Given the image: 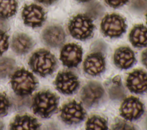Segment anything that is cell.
<instances>
[{
  "label": "cell",
  "mask_w": 147,
  "mask_h": 130,
  "mask_svg": "<svg viewBox=\"0 0 147 130\" xmlns=\"http://www.w3.org/2000/svg\"><path fill=\"white\" fill-rule=\"evenodd\" d=\"M29 64L33 72L45 77L54 72L57 62L56 58L51 52L45 49H40L33 54Z\"/></svg>",
  "instance_id": "1"
},
{
  "label": "cell",
  "mask_w": 147,
  "mask_h": 130,
  "mask_svg": "<svg viewBox=\"0 0 147 130\" xmlns=\"http://www.w3.org/2000/svg\"><path fill=\"white\" fill-rule=\"evenodd\" d=\"M126 27L125 19L115 13L105 16L100 23L103 34L110 38H117L122 36L125 32Z\"/></svg>",
  "instance_id": "5"
},
{
  "label": "cell",
  "mask_w": 147,
  "mask_h": 130,
  "mask_svg": "<svg viewBox=\"0 0 147 130\" xmlns=\"http://www.w3.org/2000/svg\"><path fill=\"white\" fill-rule=\"evenodd\" d=\"M36 1L44 5H51L55 2L57 0H36Z\"/></svg>",
  "instance_id": "28"
},
{
  "label": "cell",
  "mask_w": 147,
  "mask_h": 130,
  "mask_svg": "<svg viewBox=\"0 0 147 130\" xmlns=\"http://www.w3.org/2000/svg\"><path fill=\"white\" fill-rule=\"evenodd\" d=\"M86 117V112L82 105L75 100L64 104L60 110L61 120L68 124H78Z\"/></svg>",
  "instance_id": "6"
},
{
  "label": "cell",
  "mask_w": 147,
  "mask_h": 130,
  "mask_svg": "<svg viewBox=\"0 0 147 130\" xmlns=\"http://www.w3.org/2000/svg\"><path fill=\"white\" fill-rule=\"evenodd\" d=\"M114 129H133L134 128L131 125L126 123L125 121L118 119L112 127Z\"/></svg>",
  "instance_id": "25"
},
{
  "label": "cell",
  "mask_w": 147,
  "mask_h": 130,
  "mask_svg": "<svg viewBox=\"0 0 147 130\" xmlns=\"http://www.w3.org/2000/svg\"><path fill=\"white\" fill-rule=\"evenodd\" d=\"M86 129L89 130L107 129V121L105 119L99 116H92L87 121Z\"/></svg>",
  "instance_id": "21"
},
{
  "label": "cell",
  "mask_w": 147,
  "mask_h": 130,
  "mask_svg": "<svg viewBox=\"0 0 147 130\" xmlns=\"http://www.w3.org/2000/svg\"><path fill=\"white\" fill-rule=\"evenodd\" d=\"M128 89L135 93H142L147 90V73L141 69H137L129 74L126 78Z\"/></svg>",
  "instance_id": "12"
},
{
  "label": "cell",
  "mask_w": 147,
  "mask_h": 130,
  "mask_svg": "<svg viewBox=\"0 0 147 130\" xmlns=\"http://www.w3.org/2000/svg\"><path fill=\"white\" fill-rule=\"evenodd\" d=\"M86 73L91 76H98L105 69V61L102 54L99 52L92 53L86 58L83 64Z\"/></svg>",
  "instance_id": "13"
},
{
  "label": "cell",
  "mask_w": 147,
  "mask_h": 130,
  "mask_svg": "<svg viewBox=\"0 0 147 130\" xmlns=\"http://www.w3.org/2000/svg\"><path fill=\"white\" fill-rule=\"evenodd\" d=\"M8 36L3 31L0 30V55L5 52L9 46Z\"/></svg>",
  "instance_id": "24"
},
{
  "label": "cell",
  "mask_w": 147,
  "mask_h": 130,
  "mask_svg": "<svg viewBox=\"0 0 147 130\" xmlns=\"http://www.w3.org/2000/svg\"><path fill=\"white\" fill-rule=\"evenodd\" d=\"M16 0H0V18L7 19L15 14L17 11Z\"/></svg>",
  "instance_id": "19"
},
{
  "label": "cell",
  "mask_w": 147,
  "mask_h": 130,
  "mask_svg": "<svg viewBox=\"0 0 147 130\" xmlns=\"http://www.w3.org/2000/svg\"><path fill=\"white\" fill-rule=\"evenodd\" d=\"M15 68L16 62L12 58L7 57L0 58V78L8 77Z\"/></svg>",
  "instance_id": "20"
},
{
  "label": "cell",
  "mask_w": 147,
  "mask_h": 130,
  "mask_svg": "<svg viewBox=\"0 0 147 130\" xmlns=\"http://www.w3.org/2000/svg\"><path fill=\"white\" fill-rule=\"evenodd\" d=\"M146 23H147V13L146 14Z\"/></svg>",
  "instance_id": "30"
},
{
  "label": "cell",
  "mask_w": 147,
  "mask_h": 130,
  "mask_svg": "<svg viewBox=\"0 0 147 130\" xmlns=\"http://www.w3.org/2000/svg\"><path fill=\"white\" fill-rule=\"evenodd\" d=\"M40 124L33 117L25 115L17 116L10 124L11 129H37L40 128Z\"/></svg>",
  "instance_id": "18"
},
{
  "label": "cell",
  "mask_w": 147,
  "mask_h": 130,
  "mask_svg": "<svg viewBox=\"0 0 147 130\" xmlns=\"http://www.w3.org/2000/svg\"><path fill=\"white\" fill-rule=\"evenodd\" d=\"M144 112L143 104L135 97H129L125 99L120 107L121 116L130 121L138 119Z\"/></svg>",
  "instance_id": "8"
},
{
  "label": "cell",
  "mask_w": 147,
  "mask_h": 130,
  "mask_svg": "<svg viewBox=\"0 0 147 130\" xmlns=\"http://www.w3.org/2000/svg\"><path fill=\"white\" fill-rule=\"evenodd\" d=\"M22 17L25 25L37 27L41 26L45 20V13L43 9L36 4L25 5L22 12Z\"/></svg>",
  "instance_id": "9"
},
{
  "label": "cell",
  "mask_w": 147,
  "mask_h": 130,
  "mask_svg": "<svg viewBox=\"0 0 147 130\" xmlns=\"http://www.w3.org/2000/svg\"><path fill=\"white\" fill-rule=\"evenodd\" d=\"M11 84L16 94L26 96L34 91L36 88L37 81L31 73L24 69H20L11 77Z\"/></svg>",
  "instance_id": "4"
},
{
  "label": "cell",
  "mask_w": 147,
  "mask_h": 130,
  "mask_svg": "<svg viewBox=\"0 0 147 130\" xmlns=\"http://www.w3.org/2000/svg\"><path fill=\"white\" fill-rule=\"evenodd\" d=\"M56 88L65 94L74 93L79 86L78 77L71 72L63 71L59 72L55 79Z\"/></svg>",
  "instance_id": "7"
},
{
  "label": "cell",
  "mask_w": 147,
  "mask_h": 130,
  "mask_svg": "<svg viewBox=\"0 0 147 130\" xmlns=\"http://www.w3.org/2000/svg\"><path fill=\"white\" fill-rule=\"evenodd\" d=\"M106 3L113 8L119 7L126 4L129 0H105Z\"/></svg>",
  "instance_id": "26"
},
{
  "label": "cell",
  "mask_w": 147,
  "mask_h": 130,
  "mask_svg": "<svg viewBox=\"0 0 147 130\" xmlns=\"http://www.w3.org/2000/svg\"><path fill=\"white\" fill-rule=\"evenodd\" d=\"M59 97L49 91L38 92L34 97L32 104L33 112L43 117L48 118L56 110Z\"/></svg>",
  "instance_id": "2"
},
{
  "label": "cell",
  "mask_w": 147,
  "mask_h": 130,
  "mask_svg": "<svg viewBox=\"0 0 147 130\" xmlns=\"http://www.w3.org/2000/svg\"><path fill=\"white\" fill-rule=\"evenodd\" d=\"M135 61L134 53L129 47H120L114 53V63L120 69H126L130 68L134 64Z\"/></svg>",
  "instance_id": "15"
},
{
  "label": "cell",
  "mask_w": 147,
  "mask_h": 130,
  "mask_svg": "<svg viewBox=\"0 0 147 130\" xmlns=\"http://www.w3.org/2000/svg\"><path fill=\"white\" fill-rule=\"evenodd\" d=\"M9 107V101L5 94L0 93V116L5 115Z\"/></svg>",
  "instance_id": "23"
},
{
  "label": "cell",
  "mask_w": 147,
  "mask_h": 130,
  "mask_svg": "<svg viewBox=\"0 0 147 130\" xmlns=\"http://www.w3.org/2000/svg\"><path fill=\"white\" fill-rule=\"evenodd\" d=\"M32 38L24 33L15 34L12 39L11 47L13 50L18 54H25L33 47Z\"/></svg>",
  "instance_id": "16"
},
{
  "label": "cell",
  "mask_w": 147,
  "mask_h": 130,
  "mask_svg": "<svg viewBox=\"0 0 147 130\" xmlns=\"http://www.w3.org/2000/svg\"><path fill=\"white\" fill-rule=\"evenodd\" d=\"M112 82L114 84L113 86L110 88V96L113 99H120L125 96L124 89H123L121 78L119 76H115Z\"/></svg>",
  "instance_id": "22"
},
{
  "label": "cell",
  "mask_w": 147,
  "mask_h": 130,
  "mask_svg": "<svg viewBox=\"0 0 147 130\" xmlns=\"http://www.w3.org/2000/svg\"><path fill=\"white\" fill-rule=\"evenodd\" d=\"M104 89L98 82L91 81L84 86L81 92L83 103L88 107L97 104L102 99Z\"/></svg>",
  "instance_id": "10"
},
{
  "label": "cell",
  "mask_w": 147,
  "mask_h": 130,
  "mask_svg": "<svg viewBox=\"0 0 147 130\" xmlns=\"http://www.w3.org/2000/svg\"><path fill=\"white\" fill-rule=\"evenodd\" d=\"M76 1H78L79 2H88L91 0H76Z\"/></svg>",
  "instance_id": "29"
},
{
  "label": "cell",
  "mask_w": 147,
  "mask_h": 130,
  "mask_svg": "<svg viewBox=\"0 0 147 130\" xmlns=\"http://www.w3.org/2000/svg\"><path fill=\"white\" fill-rule=\"evenodd\" d=\"M129 40L136 48L147 46V27L142 24L134 26L130 32Z\"/></svg>",
  "instance_id": "17"
},
{
  "label": "cell",
  "mask_w": 147,
  "mask_h": 130,
  "mask_svg": "<svg viewBox=\"0 0 147 130\" xmlns=\"http://www.w3.org/2000/svg\"><path fill=\"white\" fill-rule=\"evenodd\" d=\"M82 54L81 46L74 43L68 44L62 48L60 60L64 66L68 68H74L81 62Z\"/></svg>",
  "instance_id": "11"
},
{
  "label": "cell",
  "mask_w": 147,
  "mask_h": 130,
  "mask_svg": "<svg viewBox=\"0 0 147 130\" xmlns=\"http://www.w3.org/2000/svg\"><path fill=\"white\" fill-rule=\"evenodd\" d=\"M142 62L143 64L147 67V49L145 50L142 54Z\"/></svg>",
  "instance_id": "27"
},
{
  "label": "cell",
  "mask_w": 147,
  "mask_h": 130,
  "mask_svg": "<svg viewBox=\"0 0 147 130\" xmlns=\"http://www.w3.org/2000/svg\"><path fill=\"white\" fill-rule=\"evenodd\" d=\"M65 35L63 28L57 25H52L45 29L42 38L45 44L51 47H57L65 40Z\"/></svg>",
  "instance_id": "14"
},
{
  "label": "cell",
  "mask_w": 147,
  "mask_h": 130,
  "mask_svg": "<svg viewBox=\"0 0 147 130\" xmlns=\"http://www.w3.org/2000/svg\"><path fill=\"white\" fill-rule=\"evenodd\" d=\"M68 28L70 34L74 38L86 40L92 37L95 25L88 15L79 14L70 19Z\"/></svg>",
  "instance_id": "3"
}]
</instances>
